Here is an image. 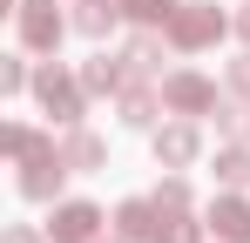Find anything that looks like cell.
<instances>
[{
  "mask_svg": "<svg viewBox=\"0 0 250 243\" xmlns=\"http://www.w3.org/2000/svg\"><path fill=\"white\" fill-rule=\"evenodd\" d=\"M68 176H75V169H68V162H61V149H54V156H34V162H21L14 189H21L27 202H61V182H68Z\"/></svg>",
  "mask_w": 250,
  "mask_h": 243,
  "instance_id": "9c48e42d",
  "label": "cell"
},
{
  "mask_svg": "<svg viewBox=\"0 0 250 243\" xmlns=\"http://www.w3.org/2000/svg\"><path fill=\"white\" fill-rule=\"evenodd\" d=\"M203 223H209L216 243H250V196L244 189H216L209 209H203Z\"/></svg>",
  "mask_w": 250,
  "mask_h": 243,
  "instance_id": "ba28073f",
  "label": "cell"
},
{
  "mask_svg": "<svg viewBox=\"0 0 250 243\" xmlns=\"http://www.w3.org/2000/svg\"><path fill=\"white\" fill-rule=\"evenodd\" d=\"M108 223H115V216H102V202H88V196H61L47 209V237L54 243H95Z\"/></svg>",
  "mask_w": 250,
  "mask_h": 243,
  "instance_id": "277c9868",
  "label": "cell"
},
{
  "mask_svg": "<svg viewBox=\"0 0 250 243\" xmlns=\"http://www.w3.org/2000/svg\"><path fill=\"white\" fill-rule=\"evenodd\" d=\"M183 0H122V20L128 27H169Z\"/></svg>",
  "mask_w": 250,
  "mask_h": 243,
  "instance_id": "e0dca14e",
  "label": "cell"
},
{
  "mask_svg": "<svg viewBox=\"0 0 250 243\" xmlns=\"http://www.w3.org/2000/svg\"><path fill=\"white\" fill-rule=\"evenodd\" d=\"M95 243H128V237H122V230H102V237H95Z\"/></svg>",
  "mask_w": 250,
  "mask_h": 243,
  "instance_id": "603a6c76",
  "label": "cell"
},
{
  "mask_svg": "<svg viewBox=\"0 0 250 243\" xmlns=\"http://www.w3.org/2000/svg\"><path fill=\"white\" fill-rule=\"evenodd\" d=\"M68 27H75V14H61V0H21V14H14V34L27 54H54Z\"/></svg>",
  "mask_w": 250,
  "mask_h": 243,
  "instance_id": "3957f363",
  "label": "cell"
},
{
  "mask_svg": "<svg viewBox=\"0 0 250 243\" xmlns=\"http://www.w3.org/2000/svg\"><path fill=\"white\" fill-rule=\"evenodd\" d=\"M0 142H7V156H14V162H34V156H54V149H61V142H54L47 128H34V122H7Z\"/></svg>",
  "mask_w": 250,
  "mask_h": 243,
  "instance_id": "5bb4252c",
  "label": "cell"
},
{
  "mask_svg": "<svg viewBox=\"0 0 250 243\" xmlns=\"http://www.w3.org/2000/svg\"><path fill=\"white\" fill-rule=\"evenodd\" d=\"M115 54H122L128 81H156V75H163V54H176V47H169V34H163V27H135V34H128Z\"/></svg>",
  "mask_w": 250,
  "mask_h": 243,
  "instance_id": "52a82bcc",
  "label": "cell"
},
{
  "mask_svg": "<svg viewBox=\"0 0 250 243\" xmlns=\"http://www.w3.org/2000/svg\"><path fill=\"white\" fill-rule=\"evenodd\" d=\"M115 27H122V0H75V34L108 40Z\"/></svg>",
  "mask_w": 250,
  "mask_h": 243,
  "instance_id": "4fadbf2b",
  "label": "cell"
},
{
  "mask_svg": "<svg viewBox=\"0 0 250 243\" xmlns=\"http://www.w3.org/2000/svg\"><path fill=\"white\" fill-rule=\"evenodd\" d=\"M169 101H163V88H149V81H128L122 95H115V115H122V128H163V115Z\"/></svg>",
  "mask_w": 250,
  "mask_h": 243,
  "instance_id": "30bf717a",
  "label": "cell"
},
{
  "mask_svg": "<svg viewBox=\"0 0 250 243\" xmlns=\"http://www.w3.org/2000/svg\"><path fill=\"white\" fill-rule=\"evenodd\" d=\"M209 169H216V189H250V142H223Z\"/></svg>",
  "mask_w": 250,
  "mask_h": 243,
  "instance_id": "9a60e30c",
  "label": "cell"
},
{
  "mask_svg": "<svg viewBox=\"0 0 250 243\" xmlns=\"http://www.w3.org/2000/svg\"><path fill=\"white\" fill-rule=\"evenodd\" d=\"M34 101H41V115L54 122V128H75V122L88 115V88H82V75H75V68H61L54 54L34 68Z\"/></svg>",
  "mask_w": 250,
  "mask_h": 243,
  "instance_id": "6da1fadb",
  "label": "cell"
},
{
  "mask_svg": "<svg viewBox=\"0 0 250 243\" xmlns=\"http://www.w3.org/2000/svg\"><path fill=\"white\" fill-rule=\"evenodd\" d=\"M75 75H82V88H88V101H102V95L115 101V95H122V88H128V68H122V54H88V61H82V68H75Z\"/></svg>",
  "mask_w": 250,
  "mask_h": 243,
  "instance_id": "7c38bea8",
  "label": "cell"
},
{
  "mask_svg": "<svg viewBox=\"0 0 250 243\" xmlns=\"http://www.w3.org/2000/svg\"><path fill=\"white\" fill-rule=\"evenodd\" d=\"M163 101H169V115H216V101H223V95H216V81L203 75V68H169L163 75Z\"/></svg>",
  "mask_w": 250,
  "mask_h": 243,
  "instance_id": "5b68a950",
  "label": "cell"
},
{
  "mask_svg": "<svg viewBox=\"0 0 250 243\" xmlns=\"http://www.w3.org/2000/svg\"><path fill=\"white\" fill-rule=\"evenodd\" d=\"M230 34H237V40H244V47H250V0H244V7H237V14H230Z\"/></svg>",
  "mask_w": 250,
  "mask_h": 243,
  "instance_id": "7402d4cb",
  "label": "cell"
},
{
  "mask_svg": "<svg viewBox=\"0 0 250 243\" xmlns=\"http://www.w3.org/2000/svg\"><path fill=\"white\" fill-rule=\"evenodd\" d=\"M163 34H169L176 54H203V47H216V40L230 34V14H223L216 0H183V7H176V20H169Z\"/></svg>",
  "mask_w": 250,
  "mask_h": 243,
  "instance_id": "7a4b0ae2",
  "label": "cell"
},
{
  "mask_svg": "<svg viewBox=\"0 0 250 243\" xmlns=\"http://www.w3.org/2000/svg\"><path fill=\"white\" fill-rule=\"evenodd\" d=\"M149 142H156V162H163V169L203 162V128H196V115H176V122H163V128H149Z\"/></svg>",
  "mask_w": 250,
  "mask_h": 243,
  "instance_id": "8992f818",
  "label": "cell"
},
{
  "mask_svg": "<svg viewBox=\"0 0 250 243\" xmlns=\"http://www.w3.org/2000/svg\"><path fill=\"white\" fill-rule=\"evenodd\" d=\"M149 196L163 202V209H196V189H189V176H183V169H169V176L149 189Z\"/></svg>",
  "mask_w": 250,
  "mask_h": 243,
  "instance_id": "ac0fdd59",
  "label": "cell"
},
{
  "mask_svg": "<svg viewBox=\"0 0 250 243\" xmlns=\"http://www.w3.org/2000/svg\"><path fill=\"white\" fill-rule=\"evenodd\" d=\"M216 135H223V142H250V95H230V88H223V101H216Z\"/></svg>",
  "mask_w": 250,
  "mask_h": 243,
  "instance_id": "2e32d148",
  "label": "cell"
},
{
  "mask_svg": "<svg viewBox=\"0 0 250 243\" xmlns=\"http://www.w3.org/2000/svg\"><path fill=\"white\" fill-rule=\"evenodd\" d=\"M61 162H68L75 176H95V169H108V142L75 122V128H61Z\"/></svg>",
  "mask_w": 250,
  "mask_h": 243,
  "instance_id": "8fae6325",
  "label": "cell"
},
{
  "mask_svg": "<svg viewBox=\"0 0 250 243\" xmlns=\"http://www.w3.org/2000/svg\"><path fill=\"white\" fill-rule=\"evenodd\" d=\"M223 88H230V95H250V47L230 61V68H223Z\"/></svg>",
  "mask_w": 250,
  "mask_h": 243,
  "instance_id": "ffe728a7",
  "label": "cell"
},
{
  "mask_svg": "<svg viewBox=\"0 0 250 243\" xmlns=\"http://www.w3.org/2000/svg\"><path fill=\"white\" fill-rule=\"evenodd\" d=\"M21 88H34L27 54H0V95H21Z\"/></svg>",
  "mask_w": 250,
  "mask_h": 243,
  "instance_id": "d6986e66",
  "label": "cell"
},
{
  "mask_svg": "<svg viewBox=\"0 0 250 243\" xmlns=\"http://www.w3.org/2000/svg\"><path fill=\"white\" fill-rule=\"evenodd\" d=\"M0 243H54V237L34 230V223H7V237H0Z\"/></svg>",
  "mask_w": 250,
  "mask_h": 243,
  "instance_id": "44dd1931",
  "label": "cell"
}]
</instances>
